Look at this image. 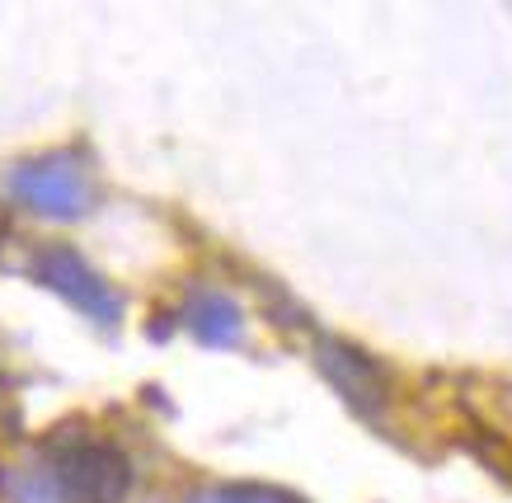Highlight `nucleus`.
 <instances>
[{"label":"nucleus","mask_w":512,"mask_h":503,"mask_svg":"<svg viewBox=\"0 0 512 503\" xmlns=\"http://www.w3.org/2000/svg\"><path fill=\"white\" fill-rule=\"evenodd\" d=\"M10 193L19 207L47 221H80L94 207V174L71 151H47L10 170Z\"/></svg>","instance_id":"nucleus-1"},{"label":"nucleus","mask_w":512,"mask_h":503,"mask_svg":"<svg viewBox=\"0 0 512 503\" xmlns=\"http://www.w3.org/2000/svg\"><path fill=\"white\" fill-rule=\"evenodd\" d=\"M62 503H123L132 494V461L104 438H71L47 456Z\"/></svg>","instance_id":"nucleus-2"},{"label":"nucleus","mask_w":512,"mask_h":503,"mask_svg":"<svg viewBox=\"0 0 512 503\" xmlns=\"http://www.w3.org/2000/svg\"><path fill=\"white\" fill-rule=\"evenodd\" d=\"M29 273L47 292H57L66 306H76L90 325L118 330V320H123V292L99 268H90V259L80 250H71V245H43V250L33 254Z\"/></svg>","instance_id":"nucleus-3"},{"label":"nucleus","mask_w":512,"mask_h":503,"mask_svg":"<svg viewBox=\"0 0 512 503\" xmlns=\"http://www.w3.org/2000/svg\"><path fill=\"white\" fill-rule=\"evenodd\" d=\"M315 362H320V372L329 377V386L343 395V405L353 414H362V419H381L386 414L390 381L362 348L343 344V339H320L315 344Z\"/></svg>","instance_id":"nucleus-4"},{"label":"nucleus","mask_w":512,"mask_h":503,"mask_svg":"<svg viewBox=\"0 0 512 503\" xmlns=\"http://www.w3.org/2000/svg\"><path fill=\"white\" fill-rule=\"evenodd\" d=\"M184 330L202 348H221L226 353V348H240V339H245V311L226 292H193L184 306Z\"/></svg>","instance_id":"nucleus-5"},{"label":"nucleus","mask_w":512,"mask_h":503,"mask_svg":"<svg viewBox=\"0 0 512 503\" xmlns=\"http://www.w3.org/2000/svg\"><path fill=\"white\" fill-rule=\"evenodd\" d=\"M0 503H62V489L43 466H5L0 471Z\"/></svg>","instance_id":"nucleus-6"},{"label":"nucleus","mask_w":512,"mask_h":503,"mask_svg":"<svg viewBox=\"0 0 512 503\" xmlns=\"http://www.w3.org/2000/svg\"><path fill=\"white\" fill-rule=\"evenodd\" d=\"M184 503H311L282 485H202Z\"/></svg>","instance_id":"nucleus-7"}]
</instances>
